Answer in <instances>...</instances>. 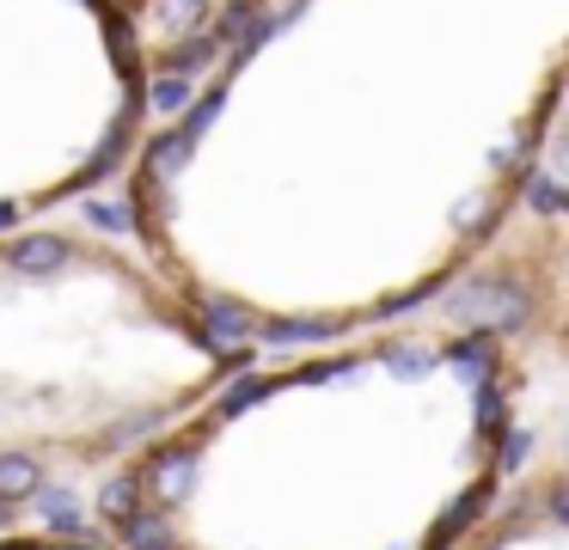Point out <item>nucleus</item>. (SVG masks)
Instances as JSON below:
<instances>
[{
    "instance_id": "obj_1",
    "label": "nucleus",
    "mask_w": 569,
    "mask_h": 550,
    "mask_svg": "<svg viewBox=\"0 0 569 550\" xmlns=\"http://www.w3.org/2000/svg\"><path fill=\"white\" fill-rule=\"evenodd\" d=\"M13 496H38V464L31 459H0V501H13Z\"/></svg>"
},
{
    "instance_id": "obj_2",
    "label": "nucleus",
    "mask_w": 569,
    "mask_h": 550,
    "mask_svg": "<svg viewBox=\"0 0 569 550\" xmlns=\"http://www.w3.org/2000/svg\"><path fill=\"white\" fill-rule=\"evenodd\" d=\"M62 257H68V239H26V244L13 251V263H19V269H56Z\"/></svg>"
},
{
    "instance_id": "obj_3",
    "label": "nucleus",
    "mask_w": 569,
    "mask_h": 550,
    "mask_svg": "<svg viewBox=\"0 0 569 550\" xmlns=\"http://www.w3.org/2000/svg\"><path fill=\"white\" fill-rule=\"evenodd\" d=\"M117 526H123V538L136 550H166V532H160V520H153V513H123Z\"/></svg>"
},
{
    "instance_id": "obj_4",
    "label": "nucleus",
    "mask_w": 569,
    "mask_h": 550,
    "mask_svg": "<svg viewBox=\"0 0 569 550\" xmlns=\"http://www.w3.org/2000/svg\"><path fill=\"white\" fill-rule=\"evenodd\" d=\"M160 19L184 37V31H197V24L209 19V0H160Z\"/></svg>"
},
{
    "instance_id": "obj_5",
    "label": "nucleus",
    "mask_w": 569,
    "mask_h": 550,
    "mask_svg": "<svg viewBox=\"0 0 569 550\" xmlns=\"http://www.w3.org/2000/svg\"><path fill=\"white\" fill-rule=\"evenodd\" d=\"M214 49H221L214 37H197V43H184V49H172V56H166V73H197Z\"/></svg>"
},
{
    "instance_id": "obj_6",
    "label": "nucleus",
    "mask_w": 569,
    "mask_h": 550,
    "mask_svg": "<svg viewBox=\"0 0 569 550\" xmlns=\"http://www.w3.org/2000/svg\"><path fill=\"white\" fill-rule=\"evenodd\" d=\"M184 104H190V73H166V80L153 86V110L172 117V110H184Z\"/></svg>"
},
{
    "instance_id": "obj_7",
    "label": "nucleus",
    "mask_w": 569,
    "mask_h": 550,
    "mask_svg": "<svg viewBox=\"0 0 569 550\" xmlns=\"http://www.w3.org/2000/svg\"><path fill=\"white\" fill-rule=\"evenodd\" d=\"M184 489H190V459H172L160 471V496H184Z\"/></svg>"
},
{
    "instance_id": "obj_8",
    "label": "nucleus",
    "mask_w": 569,
    "mask_h": 550,
    "mask_svg": "<svg viewBox=\"0 0 569 550\" xmlns=\"http://www.w3.org/2000/svg\"><path fill=\"white\" fill-rule=\"evenodd\" d=\"M129 508H136V477H129V483H111V489H104V513H117V520H123Z\"/></svg>"
},
{
    "instance_id": "obj_9",
    "label": "nucleus",
    "mask_w": 569,
    "mask_h": 550,
    "mask_svg": "<svg viewBox=\"0 0 569 550\" xmlns=\"http://www.w3.org/2000/svg\"><path fill=\"white\" fill-rule=\"evenodd\" d=\"M7 220H13V208H0V227H7Z\"/></svg>"
},
{
    "instance_id": "obj_10",
    "label": "nucleus",
    "mask_w": 569,
    "mask_h": 550,
    "mask_svg": "<svg viewBox=\"0 0 569 550\" xmlns=\"http://www.w3.org/2000/svg\"><path fill=\"white\" fill-rule=\"evenodd\" d=\"M239 7H258V0H239Z\"/></svg>"
},
{
    "instance_id": "obj_11",
    "label": "nucleus",
    "mask_w": 569,
    "mask_h": 550,
    "mask_svg": "<svg viewBox=\"0 0 569 550\" xmlns=\"http://www.w3.org/2000/svg\"><path fill=\"white\" fill-rule=\"evenodd\" d=\"M0 520H7V508H0Z\"/></svg>"
}]
</instances>
